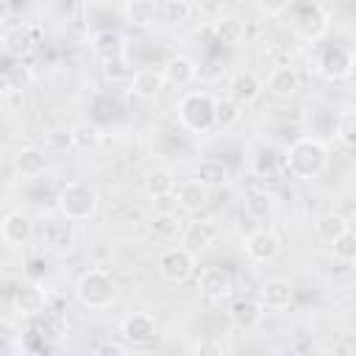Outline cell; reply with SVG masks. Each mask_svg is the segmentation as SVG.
I'll return each mask as SVG.
<instances>
[{"mask_svg":"<svg viewBox=\"0 0 356 356\" xmlns=\"http://www.w3.org/2000/svg\"><path fill=\"white\" fill-rule=\"evenodd\" d=\"M8 17V6H6V0H0V22Z\"/></svg>","mask_w":356,"mask_h":356,"instance_id":"obj_41","label":"cell"},{"mask_svg":"<svg viewBox=\"0 0 356 356\" xmlns=\"http://www.w3.org/2000/svg\"><path fill=\"white\" fill-rule=\"evenodd\" d=\"M217 236H220V225L214 220H192L181 231V248H186L197 256L200 250L211 248Z\"/></svg>","mask_w":356,"mask_h":356,"instance_id":"obj_12","label":"cell"},{"mask_svg":"<svg viewBox=\"0 0 356 356\" xmlns=\"http://www.w3.org/2000/svg\"><path fill=\"white\" fill-rule=\"evenodd\" d=\"M228 320H231V325L236 331H245L248 334V331L259 328V323L264 320V306L256 298H236L228 306Z\"/></svg>","mask_w":356,"mask_h":356,"instance_id":"obj_14","label":"cell"},{"mask_svg":"<svg viewBox=\"0 0 356 356\" xmlns=\"http://www.w3.org/2000/svg\"><path fill=\"white\" fill-rule=\"evenodd\" d=\"M150 150L161 159H175L184 153V139L178 131H170V128H156L153 131V139H150Z\"/></svg>","mask_w":356,"mask_h":356,"instance_id":"obj_27","label":"cell"},{"mask_svg":"<svg viewBox=\"0 0 356 356\" xmlns=\"http://www.w3.org/2000/svg\"><path fill=\"white\" fill-rule=\"evenodd\" d=\"M159 334V323L150 312H134L131 317L122 320V339L134 348L139 345H150Z\"/></svg>","mask_w":356,"mask_h":356,"instance_id":"obj_10","label":"cell"},{"mask_svg":"<svg viewBox=\"0 0 356 356\" xmlns=\"http://www.w3.org/2000/svg\"><path fill=\"white\" fill-rule=\"evenodd\" d=\"M197 289L209 300H225L234 295V281L222 267H203L197 275Z\"/></svg>","mask_w":356,"mask_h":356,"instance_id":"obj_15","label":"cell"},{"mask_svg":"<svg viewBox=\"0 0 356 356\" xmlns=\"http://www.w3.org/2000/svg\"><path fill=\"white\" fill-rule=\"evenodd\" d=\"M331 253H334V259L337 261H342V264H350V261H356V234L348 228L342 236H337L331 245Z\"/></svg>","mask_w":356,"mask_h":356,"instance_id":"obj_34","label":"cell"},{"mask_svg":"<svg viewBox=\"0 0 356 356\" xmlns=\"http://www.w3.org/2000/svg\"><path fill=\"white\" fill-rule=\"evenodd\" d=\"M317 72L325 81H345V78H350V72H353V50L345 47V44L325 47L317 56Z\"/></svg>","mask_w":356,"mask_h":356,"instance_id":"obj_7","label":"cell"},{"mask_svg":"<svg viewBox=\"0 0 356 356\" xmlns=\"http://www.w3.org/2000/svg\"><path fill=\"white\" fill-rule=\"evenodd\" d=\"M156 6L159 3H153V0H128L125 3V22L134 28H150L156 22V14H159Z\"/></svg>","mask_w":356,"mask_h":356,"instance_id":"obj_28","label":"cell"},{"mask_svg":"<svg viewBox=\"0 0 356 356\" xmlns=\"http://www.w3.org/2000/svg\"><path fill=\"white\" fill-rule=\"evenodd\" d=\"M175 186H178V181H175V172H172L170 167H153V170L145 175V181H142L145 195L153 197V200H156V197H164V195H172Z\"/></svg>","mask_w":356,"mask_h":356,"instance_id":"obj_26","label":"cell"},{"mask_svg":"<svg viewBox=\"0 0 356 356\" xmlns=\"http://www.w3.org/2000/svg\"><path fill=\"white\" fill-rule=\"evenodd\" d=\"M242 120V106H236L234 100H217V108H214V128H231Z\"/></svg>","mask_w":356,"mask_h":356,"instance_id":"obj_36","label":"cell"},{"mask_svg":"<svg viewBox=\"0 0 356 356\" xmlns=\"http://www.w3.org/2000/svg\"><path fill=\"white\" fill-rule=\"evenodd\" d=\"M172 195H175V206L189 211V214H197V211H203L209 206V186H203L197 178L184 181Z\"/></svg>","mask_w":356,"mask_h":356,"instance_id":"obj_21","label":"cell"},{"mask_svg":"<svg viewBox=\"0 0 356 356\" xmlns=\"http://www.w3.org/2000/svg\"><path fill=\"white\" fill-rule=\"evenodd\" d=\"M6 42H8V50H11L14 56H22V53L28 50V39L22 36V31H11V33L6 36Z\"/></svg>","mask_w":356,"mask_h":356,"instance_id":"obj_39","label":"cell"},{"mask_svg":"<svg viewBox=\"0 0 356 356\" xmlns=\"http://www.w3.org/2000/svg\"><path fill=\"white\" fill-rule=\"evenodd\" d=\"M44 153H70L75 147L72 142V131L70 128H50L44 131Z\"/></svg>","mask_w":356,"mask_h":356,"instance_id":"obj_33","label":"cell"},{"mask_svg":"<svg viewBox=\"0 0 356 356\" xmlns=\"http://www.w3.org/2000/svg\"><path fill=\"white\" fill-rule=\"evenodd\" d=\"M153 3H164V0H153Z\"/></svg>","mask_w":356,"mask_h":356,"instance_id":"obj_42","label":"cell"},{"mask_svg":"<svg viewBox=\"0 0 356 356\" xmlns=\"http://www.w3.org/2000/svg\"><path fill=\"white\" fill-rule=\"evenodd\" d=\"M328 145L320 142L317 136H300L295 139L286 153H284V167L292 178L298 181H312V178H320L325 170H328Z\"/></svg>","mask_w":356,"mask_h":356,"instance_id":"obj_1","label":"cell"},{"mask_svg":"<svg viewBox=\"0 0 356 356\" xmlns=\"http://www.w3.org/2000/svg\"><path fill=\"white\" fill-rule=\"evenodd\" d=\"M300 89V72L292 67V64H281V67H273L270 78H267V92L273 97H281V100H289L295 97Z\"/></svg>","mask_w":356,"mask_h":356,"instance_id":"obj_19","label":"cell"},{"mask_svg":"<svg viewBox=\"0 0 356 356\" xmlns=\"http://www.w3.org/2000/svg\"><path fill=\"white\" fill-rule=\"evenodd\" d=\"M214 108H217V97H211L209 92H200V89L184 92L178 106H175L178 125L186 134L206 136L214 131Z\"/></svg>","mask_w":356,"mask_h":356,"instance_id":"obj_2","label":"cell"},{"mask_svg":"<svg viewBox=\"0 0 356 356\" xmlns=\"http://www.w3.org/2000/svg\"><path fill=\"white\" fill-rule=\"evenodd\" d=\"M117 281L108 270H100V267H92L86 273H81V278L75 281V298L83 309H92V312H103L108 309L114 300H117Z\"/></svg>","mask_w":356,"mask_h":356,"instance_id":"obj_3","label":"cell"},{"mask_svg":"<svg viewBox=\"0 0 356 356\" xmlns=\"http://www.w3.org/2000/svg\"><path fill=\"white\" fill-rule=\"evenodd\" d=\"M331 28V17L320 3H306L292 17V33L303 42H320Z\"/></svg>","mask_w":356,"mask_h":356,"instance_id":"obj_6","label":"cell"},{"mask_svg":"<svg viewBox=\"0 0 356 356\" xmlns=\"http://www.w3.org/2000/svg\"><path fill=\"white\" fill-rule=\"evenodd\" d=\"M195 178H197L203 186L217 189V186H225V184L231 181V170H228V164H225L222 159H203V161H197V167H195Z\"/></svg>","mask_w":356,"mask_h":356,"instance_id":"obj_25","label":"cell"},{"mask_svg":"<svg viewBox=\"0 0 356 356\" xmlns=\"http://www.w3.org/2000/svg\"><path fill=\"white\" fill-rule=\"evenodd\" d=\"M161 75H164V83L184 89L197 78V61L189 58V56H172V58L164 61Z\"/></svg>","mask_w":356,"mask_h":356,"instance_id":"obj_20","label":"cell"},{"mask_svg":"<svg viewBox=\"0 0 356 356\" xmlns=\"http://www.w3.org/2000/svg\"><path fill=\"white\" fill-rule=\"evenodd\" d=\"M259 300H261L264 309H278V312L289 309L292 300H295V286H292L289 278H281V275L267 278L259 289Z\"/></svg>","mask_w":356,"mask_h":356,"instance_id":"obj_17","label":"cell"},{"mask_svg":"<svg viewBox=\"0 0 356 356\" xmlns=\"http://www.w3.org/2000/svg\"><path fill=\"white\" fill-rule=\"evenodd\" d=\"M312 228H314V236H317L323 245H331L337 236H342V234L350 228V222H348V217L339 214V211H325V214L314 217Z\"/></svg>","mask_w":356,"mask_h":356,"instance_id":"obj_23","label":"cell"},{"mask_svg":"<svg viewBox=\"0 0 356 356\" xmlns=\"http://www.w3.org/2000/svg\"><path fill=\"white\" fill-rule=\"evenodd\" d=\"M334 136L345 150L356 147V111H350V108L339 111V117L334 120Z\"/></svg>","mask_w":356,"mask_h":356,"instance_id":"obj_30","label":"cell"},{"mask_svg":"<svg viewBox=\"0 0 356 356\" xmlns=\"http://www.w3.org/2000/svg\"><path fill=\"white\" fill-rule=\"evenodd\" d=\"M42 245L50 253H70L75 245V225L67 217H50L42 225Z\"/></svg>","mask_w":356,"mask_h":356,"instance_id":"obj_9","label":"cell"},{"mask_svg":"<svg viewBox=\"0 0 356 356\" xmlns=\"http://www.w3.org/2000/svg\"><path fill=\"white\" fill-rule=\"evenodd\" d=\"M156 267H159V275L170 284H184L195 275V267H197V256L181 245L175 248H167L159 253L156 259Z\"/></svg>","mask_w":356,"mask_h":356,"instance_id":"obj_5","label":"cell"},{"mask_svg":"<svg viewBox=\"0 0 356 356\" xmlns=\"http://www.w3.org/2000/svg\"><path fill=\"white\" fill-rule=\"evenodd\" d=\"M295 0H253V6L264 14V17H281L292 8Z\"/></svg>","mask_w":356,"mask_h":356,"instance_id":"obj_37","label":"cell"},{"mask_svg":"<svg viewBox=\"0 0 356 356\" xmlns=\"http://www.w3.org/2000/svg\"><path fill=\"white\" fill-rule=\"evenodd\" d=\"M122 50H125V39H122V33H117V31H100V33H95V39H92V53L100 58V61H120L122 58Z\"/></svg>","mask_w":356,"mask_h":356,"instance_id":"obj_24","label":"cell"},{"mask_svg":"<svg viewBox=\"0 0 356 356\" xmlns=\"http://www.w3.org/2000/svg\"><path fill=\"white\" fill-rule=\"evenodd\" d=\"M281 236L275 231H267V228H256L250 231L245 239H242V250L250 261L256 264H264V261H273L278 253H281Z\"/></svg>","mask_w":356,"mask_h":356,"instance_id":"obj_8","label":"cell"},{"mask_svg":"<svg viewBox=\"0 0 356 356\" xmlns=\"http://www.w3.org/2000/svg\"><path fill=\"white\" fill-rule=\"evenodd\" d=\"M47 170V153H44V147H22V150H17V156H14V172H19L22 178H36V175H42Z\"/></svg>","mask_w":356,"mask_h":356,"instance_id":"obj_22","label":"cell"},{"mask_svg":"<svg viewBox=\"0 0 356 356\" xmlns=\"http://www.w3.org/2000/svg\"><path fill=\"white\" fill-rule=\"evenodd\" d=\"M33 234V222L22 211H8L0 220V242L8 248H22Z\"/></svg>","mask_w":356,"mask_h":356,"instance_id":"obj_16","label":"cell"},{"mask_svg":"<svg viewBox=\"0 0 356 356\" xmlns=\"http://www.w3.org/2000/svg\"><path fill=\"white\" fill-rule=\"evenodd\" d=\"M97 189L86 181H67L58 195H56V209L61 217L72 220V222H83V220H92L95 211H97Z\"/></svg>","mask_w":356,"mask_h":356,"instance_id":"obj_4","label":"cell"},{"mask_svg":"<svg viewBox=\"0 0 356 356\" xmlns=\"http://www.w3.org/2000/svg\"><path fill=\"white\" fill-rule=\"evenodd\" d=\"M72 142H75V147L78 150H92V147H97V142H100V128L92 122V120H78L72 128Z\"/></svg>","mask_w":356,"mask_h":356,"instance_id":"obj_32","label":"cell"},{"mask_svg":"<svg viewBox=\"0 0 356 356\" xmlns=\"http://www.w3.org/2000/svg\"><path fill=\"white\" fill-rule=\"evenodd\" d=\"M214 36L220 44H239L245 39V22L239 17H231V14L217 17L214 19Z\"/></svg>","mask_w":356,"mask_h":356,"instance_id":"obj_29","label":"cell"},{"mask_svg":"<svg viewBox=\"0 0 356 356\" xmlns=\"http://www.w3.org/2000/svg\"><path fill=\"white\" fill-rule=\"evenodd\" d=\"M192 17V6L189 0H164L161 3V19L170 25H184Z\"/></svg>","mask_w":356,"mask_h":356,"instance_id":"obj_35","label":"cell"},{"mask_svg":"<svg viewBox=\"0 0 356 356\" xmlns=\"http://www.w3.org/2000/svg\"><path fill=\"white\" fill-rule=\"evenodd\" d=\"M195 353H225V345L217 339H203L195 345Z\"/></svg>","mask_w":356,"mask_h":356,"instance_id":"obj_40","label":"cell"},{"mask_svg":"<svg viewBox=\"0 0 356 356\" xmlns=\"http://www.w3.org/2000/svg\"><path fill=\"white\" fill-rule=\"evenodd\" d=\"M95 350H97L100 356H111V353H117V356H125V353L131 350V345H128V342H111V339H108V342H100Z\"/></svg>","mask_w":356,"mask_h":356,"instance_id":"obj_38","label":"cell"},{"mask_svg":"<svg viewBox=\"0 0 356 356\" xmlns=\"http://www.w3.org/2000/svg\"><path fill=\"white\" fill-rule=\"evenodd\" d=\"M245 211H248L250 217H256V220H264V217H270V214L275 211V200H273L270 192L253 189V192L245 195Z\"/></svg>","mask_w":356,"mask_h":356,"instance_id":"obj_31","label":"cell"},{"mask_svg":"<svg viewBox=\"0 0 356 356\" xmlns=\"http://www.w3.org/2000/svg\"><path fill=\"white\" fill-rule=\"evenodd\" d=\"M11 306L19 317H39L47 306V295L39 284H31V281H22L14 292H11Z\"/></svg>","mask_w":356,"mask_h":356,"instance_id":"obj_13","label":"cell"},{"mask_svg":"<svg viewBox=\"0 0 356 356\" xmlns=\"http://www.w3.org/2000/svg\"><path fill=\"white\" fill-rule=\"evenodd\" d=\"M261 92H264V83L253 70H236L228 81V100H234L242 108L250 106Z\"/></svg>","mask_w":356,"mask_h":356,"instance_id":"obj_11","label":"cell"},{"mask_svg":"<svg viewBox=\"0 0 356 356\" xmlns=\"http://www.w3.org/2000/svg\"><path fill=\"white\" fill-rule=\"evenodd\" d=\"M128 86H131V92L139 100H156L167 83H164L161 70H156V67H139V70L131 72V83Z\"/></svg>","mask_w":356,"mask_h":356,"instance_id":"obj_18","label":"cell"}]
</instances>
